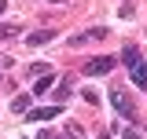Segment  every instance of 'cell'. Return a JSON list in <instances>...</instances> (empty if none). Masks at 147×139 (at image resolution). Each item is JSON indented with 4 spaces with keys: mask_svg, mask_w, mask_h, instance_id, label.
<instances>
[{
    "mask_svg": "<svg viewBox=\"0 0 147 139\" xmlns=\"http://www.w3.org/2000/svg\"><path fill=\"white\" fill-rule=\"evenodd\" d=\"M107 103L121 114V121H136V103L129 99V92L125 88H110V95H107Z\"/></svg>",
    "mask_w": 147,
    "mask_h": 139,
    "instance_id": "6da1fadb",
    "label": "cell"
},
{
    "mask_svg": "<svg viewBox=\"0 0 147 139\" xmlns=\"http://www.w3.org/2000/svg\"><path fill=\"white\" fill-rule=\"evenodd\" d=\"M110 70H114V59H110V55H96V59L85 62V73H88V77H103Z\"/></svg>",
    "mask_w": 147,
    "mask_h": 139,
    "instance_id": "7a4b0ae2",
    "label": "cell"
},
{
    "mask_svg": "<svg viewBox=\"0 0 147 139\" xmlns=\"http://www.w3.org/2000/svg\"><path fill=\"white\" fill-rule=\"evenodd\" d=\"M59 106H63V103L40 106V110H30V121H55V117H59Z\"/></svg>",
    "mask_w": 147,
    "mask_h": 139,
    "instance_id": "3957f363",
    "label": "cell"
},
{
    "mask_svg": "<svg viewBox=\"0 0 147 139\" xmlns=\"http://www.w3.org/2000/svg\"><path fill=\"white\" fill-rule=\"evenodd\" d=\"M129 73H132V84L140 88V92H147V66H144V62H136Z\"/></svg>",
    "mask_w": 147,
    "mask_h": 139,
    "instance_id": "277c9868",
    "label": "cell"
},
{
    "mask_svg": "<svg viewBox=\"0 0 147 139\" xmlns=\"http://www.w3.org/2000/svg\"><path fill=\"white\" fill-rule=\"evenodd\" d=\"M52 37H55V29H40V33H30V37H26V44H30V48H40V44H48Z\"/></svg>",
    "mask_w": 147,
    "mask_h": 139,
    "instance_id": "5b68a950",
    "label": "cell"
},
{
    "mask_svg": "<svg viewBox=\"0 0 147 139\" xmlns=\"http://www.w3.org/2000/svg\"><path fill=\"white\" fill-rule=\"evenodd\" d=\"M121 59H125V66H129V70L136 66V62H144V59H140V48H136V44H125V51H121Z\"/></svg>",
    "mask_w": 147,
    "mask_h": 139,
    "instance_id": "8992f818",
    "label": "cell"
},
{
    "mask_svg": "<svg viewBox=\"0 0 147 139\" xmlns=\"http://www.w3.org/2000/svg\"><path fill=\"white\" fill-rule=\"evenodd\" d=\"M52 84H55V77H52V73H44V77H37V84H33V95H44V92H48Z\"/></svg>",
    "mask_w": 147,
    "mask_h": 139,
    "instance_id": "52a82bcc",
    "label": "cell"
},
{
    "mask_svg": "<svg viewBox=\"0 0 147 139\" xmlns=\"http://www.w3.org/2000/svg\"><path fill=\"white\" fill-rule=\"evenodd\" d=\"M52 95H55V103H63V99L70 95V81H59V88H55Z\"/></svg>",
    "mask_w": 147,
    "mask_h": 139,
    "instance_id": "ba28073f",
    "label": "cell"
},
{
    "mask_svg": "<svg viewBox=\"0 0 147 139\" xmlns=\"http://www.w3.org/2000/svg\"><path fill=\"white\" fill-rule=\"evenodd\" d=\"M15 33H18V26H11V22H0V40H11Z\"/></svg>",
    "mask_w": 147,
    "mask_h": 139,
    "instance_id": "9c48e42d",
    "label": "cell"
},
{
    "mask_svg": "<svg viewBox=\"0 0 147 139\" xmlns=\"http://www.w3.org/2000/svg\"><path fill=\"white\" fill-rule=\"evenodd\" d=\"M48 73V62H30V77H44Z\"/></svg>",
    "mask_w": 147,
    "mask_h": 139,
    "instance_id": "30bf717a",
    "label": "cell"
},
{
    "mask_svg": "<svg viewBox=\"0 0 147 139\" xmlns=\"http://www.w3.org/2000/svg\"><path fill=\"white\" fill-rule=\"evenodd\" d=\"M26 106H30V95H18L15 103H11V110H15V114H22V110H26Z\"/></svg>",
    "mask_w": 147,
    "mask_h": 139,
    "instance_id": "8fae6325",
    "label": "cell"
},
{
    "mask_svg": "<svg viewBox=\"0 0 147 139\" xmlns=\"http://www.w3.org/2000/svg\"><path fill=\"white\" fill-rule=\"evenodd\" d=\"M85 40H92V33H77V37H70V48H81Z\"/></svg>",
    "mask_w": 147,
    "mask_h": 139,
    "instance_id": "7c38bea8",
    "label": "cell"
},
{
    "mask_svg": "<svg viewBox=\"0 0 147 139\" xmlns=\"http://www.w3.org/2000/svg\"><path fill=\"white\" fill-rule=\"evenodd\" d=\"M37 139H70V136H66V132H63V136H55L52 128H44V132H40V136H37Z\"/></svg>",
    "mask_w": 147,
    "mask_h": 139,
    "instance_id": "4fadbf2b",
    "label": "cell"
},
{
    "mask_svg": "<svg viewBox=\"0 0 147 139\" xmlns=\"http://www.w3.org/2000/svg\"><path fill=\"white\" fill-rule=\"evenodd\" d=\"M121 139H140V132H121Z\"/></svg>",
    "mask_w": 147,
    "mask_h": 139,
    "instance_id": "5bb4252c",
    "label": "cell"
},
{
    "mask_svg": "<svg viewBox=\"0 0 147 139\" xmlns=\"http://www.w3.org/2000/svg\"><path fill=\"white\" fill-rule=\"evenodd\" d=\"M4 7H7V0H0V11H4Z\"/></svg>",
    "mask_w": 147,
    "mask_h": 139,
    "instance_id": "9a60e30c",
    "label": "cell"
},
{
    "mask_svg": "<svg viewBox=\"0 0 147 139\" xmlns=\"http://www.w3.org/2000/svg\"><path fill=\"white\" fill-rule=\"evenodd\" d=\"M144 132H147V124H144Z\"/></svg>",
    "mask_w": 147,
    "mask_h": 139,
    "instance_id": "2e32d148",
    "label": "cell"
},
{
    "mask_svg": "<svg viewBox=\"0 0 147 139\" xmlns=\"http://www.w3.org/2000/svg\"><path fill=\"white\" fill-rule=\"evenodd\" d=\"M0 70H4V66H0Z\"/></svg>",
    "mask_w": 147,
    "mask_h": 139,
    "instance_id": "e0dca14e",
    "label": "cell"
}]
</instances>
